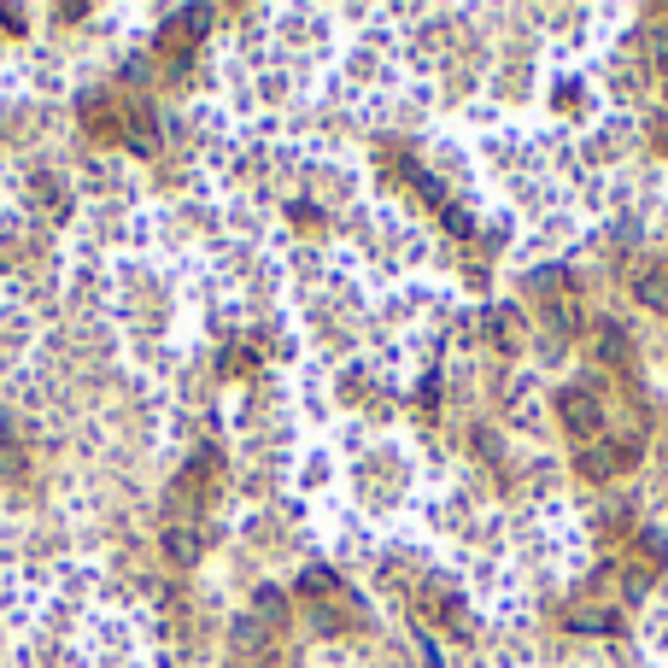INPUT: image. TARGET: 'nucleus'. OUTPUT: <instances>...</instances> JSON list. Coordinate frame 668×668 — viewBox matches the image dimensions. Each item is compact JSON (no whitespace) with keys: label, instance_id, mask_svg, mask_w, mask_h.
<instances>
[{"label":"nucleus","instance_id":"1","mask_svg":"<svg viewBox=\"0 0 668 668\" xmlns=\"http://www.w3.org/2000/svg\"><path fill=\"white\" fill-rule=\"evenodd\" d=\"M563 422H569L575 434H592V428L604 422V410H598L587 393H563Z\"/></svg>","mask_w":668,"mask_h":668},{"label":"nucleus","instance_id":"2","mask_svg":"<svg viewBox=\"0 0 668 668\" xmlns=\"http://www.w3.org/2000/svg\"><path fill=\"white\" fill-rule=\"evenodd\" d=\"M165 552H170V563H194V557H200V534H188V528H170V534H165Z\"/></svg>","mask_w":668,"mask_h":668},{"label":"nucleus","instance_id":"3","mask_svg":"<svg viewBox=\"0 0 668 668\" xmlns=\"http://www.w3.org/2000/svg\"><path fill=\"white\" fill-rule=\"evenodd\" d=\"M235 650H264V622L259 615H241V622H235Z\"/></svg>","mask_w":668,"mask_h":668},{"label":"nucleus","instance_id":"4","mask_svg":"<svg viewBox=\"0 0 668 668\" xmlns=\"http://www.w3.org/2000/svg\"><path fill=\"white\" fill-rule=\"evenodd\" d=\"M639 299L663 312V305H668V270H650V276H639Z\"/></svg>","mask_w":668,"mask_h":668},{"label":"nucleus","instance_id":"5","mask_svg":"<svg viewBox=\"0 0 668 668\" xmlns=\"http://www.w3.org/2000/svg\"><path fill=\"white\" fill-rule=\"evenodd\" d=\"M610 469H615V457L604 452V445H598V452H587V457H580V475H587V482H604Z\"/></svg>","mask_w":668,"mask_h":668},{"label":"nucleus","instance_id":"6","mask_svg":"<svg viewBox=\"0 0 668 668\" xmlns=\"http://www.w3.org/2000/svg\"><path fill=\"white\" fill-rule=\"evenodd\" d=\"M650 645H657V650H668V610H657V615H650Z\"/></svg>","mask_w":668,"mask_h":668},{"label":"nucleus","instance_id":"7","mask_svg":"<svg viewBox=\"0 0 668 668\" xmlns=\"http://www.w3.org/2000/svg\"><path fill=\"white\" fill-rule=\"evenodd\" d=\"M259 610L264 615H282V592L276 587H259Z\"/></svg>","mask_w":668,"mask_h":668},{"label":"nucleus","instance_id":"8","mask_svg":"<svg viewBox=\"0 0 668 668\" xmlns=\"http://www.w3.org/2000/svg\"><path fill=\"white\" fill-rule=\"evenodd\" d=\"M657 65H663V77H668V30L657 36Z\"/></svg>","mask_w":668,"mask_h":668}]
</instances>
